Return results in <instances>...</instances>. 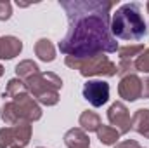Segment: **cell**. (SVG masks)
<instances>
[{
  "label": "cell",
  "instance_id": "9",
  "mask_svg": "<svg viewBox=\"0 0 149 148\" xmlns=\"http://www.w3.org/2000/svg\"><path fill=\"white\" fill-rule=\"evenodd\" d=\"M142 92H144V82L137 77L135 73L127 75L120 80V85H118V94L123 101H137L139 98H142Z\"/></svg>",
  "mask_w": 149,
  "mask_h": 148
},
{
  "label": "cell",
  "instance_id": "13",
  "mask_svg": "<svg viewBox=\"0 0 149 148\" xmlns=\"http://www.w3.org/2000/svg\"><path fill=\"white\" fill-rule=\"evenodd\" d=\"M132 131L139 132L141 136L149 140V110L139 108L132 117Z\"/></svg>",
  "mask_w": 149,
  "mask_h": 148
},
{
  "label": "cell",
  "instance_id": "19",
  "mask_svg": "<svg viewBox=\"0 0 149 148\" xmlns=\"http://www.w3.org/2000/svg\"><path fill=\"white\" fill-rule=\"evenodd\" d=\"M135 72L149 73V47L144 49V51L135 58Z\"/></svg>",
  "mask_w": 149,
  "mask_h": 148
},
{
  "label": "cell",
  "instance_id": "16",
  "mask_svg": "<svg viewBox=\"0 0 149 148\" xmlns=\"http://www.w3.org/2000/svg\"><path fill=\"white\" fill-rule=\"evenodd\" d=\"M120 132L111 127V125H101L99 127V131H97V140L102 143V145H108V147H111V145H116L118 143V140H120Z\"/></svg>",
  "mask_w": 149,
  "mask_h": 148
},
{
  "label": "cell",
  "instance_id": "26",
  "mask_svg": "<svg viewBox=\"0 0 149 148\" xmlns=\"http://www.w3.org/2000/svg\"><path fill=\"white\" fill-rule=\"evenodd\" d=\"M141 148H142V147H141Z\"/></svg>",
  "mask_w": 149,
  "mask_h": 148
},
{
  "label": "cell",
  "instance_id": "22",
  "mask_svg": "<svg viewBox=\"0 0 149 148\" xmlns=\"http://www.w3.org/2000/svg\"><path fill=\"white\" fill-rule=\"evenodd\" d=\"M142 96H144L146 99H149V78L144 80V92H142Z\"/></svg>",
  "mask_w": 149,
  "mask_h": 148
},
{
  "label": "cell",
  "instance_id": "8",
  "mask_svg": "<svg viewBox=\"0 0 149 148\" xmlns=\"http://www.w3.org/2000/svg\"><path fill=\"white\" fill-rule=\"evenodd\" d=\"M108 120L113 127L120 132V134H127L132 131V117H130V111L125 106V103L121 101H116L113 103L108 110Z\"/></svg>",
  "mask_w": 149,
  "mask_h": 148
},
{
  "label": "cell",
  "instance_id": "7",
  "mask_svg": "<svg viewBox=\"0 0 149 148\" xmlns=\"http://www.w3.org/2000/svg\"><path fill=\"white\" fill-rule=\"evenodd\" d=\"M81 94L92 106L99 108L109 99V84L104 80H88L83 84Z\"/></svg>",
  "mask_w": 149,
  "mask_h": 148
},
{
  "label": "cell",
  "instance_id": "10",
  "mask_svg": "<svg viewBox=\"0 0 149 148\" xmlns=\"http://www.w3.org/2000/svg\"><path fill=\"white\" fill-rule=\"evenodd\" d=\"M0 118H2L7 125H17V124L28 122L24 111L21 110V108L17 106V103H14L12 99L7 101V103H3V106L0 108ZM28 124H30V122H28Z\"/></svg>",
  "mask_w": 149,
  "mask_h": 148
},
{
  "label": "cell",
  "instance_id": "5",
  "mask_svg": "<svg viewBox=\"0 0 149 148\" xmlns=\"http://www.w3.org/2000/svg\"><path fill=\"white\" fill-rule=\"evenodd\" d=\"M5 96L12 98L14 103H17V106L24 111L28 122H37L42 118V108L37 103V99L30 94V91L26 89L24 82L21 78H10L5 89Z\"/></svg>",
  "mask_w": 149,
  "mask_h": 148
},
{
  "label": "cell",
  "instance_id": "18",
  "mask_svg": "<svg viewBox=\"0 0 149 148\" xmlns=\"http://www.w3.org/2000/svg\"><path fill=\"white\" fill-rule=\"evenodd\" d=\"M144 51L142 44H135V45H125L118 49L120 54V61H135V58Z\"/></svg>",
  "mask_w": 149,
  "mask_h": 148
},
{
  "label": "cell",
  "instance_id": "1",
  "mask_svg": "<svg viewBox=\"0 0 149 148\" xmlns=\"http://www.w3.org/2000/svg\"><path fill=\"white\" fill-rule=\"evenodd\" d=\"M68 16V33L59 42V51L73 58L116 52L118 42L111 33L109 0H59Z\"/></svg>",
  "mask_w": 149,
  "mask_h": 148
},
{
  "label": "cell",
  "instance_id": "23",
  "mask_svg": "<svg viewBox=\"0 0 149 148\" xmlns=\"http://www.w3.org/2000/svg\"><path fill=\"white\" fill-rule=\"evenodd\" d=\"M2 75H3V66L0 65V77H2Z\"/></svg>",
  "mask_w": 149,
  "mask_h": 148
},
{
  "label": "cell",
  "instance_id": "20",
  "mask_svg": "<svg viewBox=\"0 0 149 148\" xmlns=\"http://www.w3.org/2000/svg\"><path fill=\"white\" fill-rule=\"evenodd\" d=\"M12 16V5L7 0H0V21H7Z\"/></svg>",
  "mask_w": 149,
  "mask_h": 148
},
{
  "label": "cell",
  "instance_id": "6",
  "mask_svg": "<svg viewBox=\"0 0 149 148\" xmlns=\"http://www.w3.org/2000/svg\"><path fill=\"white\" fill-rule=\"evenodd\" d=\"M31 140V124H17L0 129V148H26Z\"/></svg>",
  "mask_w": 149,
  "mask_h": 148
},
{
  "label": "cell",
  "instance_id": "3",
  "mask_svg": "<svg viewBox=\"0 0 149 148\" xmlns=\"http://www.w3.org/2000/svg\"><path fill=\"white\" fill-rule=\"evenodd\" d=\"M24 85L40 105L54 106L59 103V91L63 87V78L57 73L38 72L28 80H24Z\"/></svg>",
  "mask_w": 149,
  "mask_h": 148
},
{
  "label": "cell",
  "instance_id": "17",
  "mask_svg": "<svg viewBox=\"0 0 149 148\" xmlns=\"http://www.w3.org/2000/svg\"><path fill=\"white\" fill-rule=\"evenodd\" d=\"M38 72H40L38 65L35 61H31V59H24V61H21V63L16 65V75H17V78H21L23 82L28 80L30 77H33L35 73H38Z\"/></svg>",
  "mask_w": 149,
  "mask_h": 148
},
{
  "label": "cell",
  "instance_id": "25",
  "mask_svg": "<svg viewBox=\"0 0 149 148\" xmlns=\"http://www.w3.org/2000/svg\"><path fill=\"white\" fill-rule=\"evenodd\" d=\"M37 148H45V147H37Z\"/></svg>",
  "mask_w": 149,
  "mask_h": 148
},
{
  "label": "cell",
  "instance_id": "12",
  "mask_svg": "<svg viewBox=\"0 0 149 148\" xmlns=\"http://www.w3.org/2000/svg\"><path fill=\"white\" fill-rule=\"evenodd\" d=\"M64 145L68 148H90V138L83 129L73 127L64 134Z\"/></svg>",
  "mask_w": 149,
  "mask_h": 148
},
{
  "label": "cell",
  "instance_id": "2",
  "mask_svg": "<svg viewBox=\"0 0 149 148\" xmlns=\"http://www.w3.org/2000/svg\"><path fill=\"white\" fill-rule=\"evenodd\" d=\"M111 33L121 40H141L148 35V25L137 2L123 4L116 9L111 18Z\"/></svg>",
  "mask_w": 149,
  "mask_h": 148
},
{
  "label": "cell",
  "instance_id": "4",
  "mask_svg": "<svg viewBox=\"0 0 149 148\" xmlns=\"http://www.w3.org/2000/svg\"><path fill=\"white\" fill-rule=\"evenodd\" d=\"M64 63L68 68L78 70L81 77H114L118 73V66L104 54H95L88 58L66 56Z\"/></svg>",
  "mask_w": 149,
  "mask_h": 148
},
{
  "label": "cell",
  "instance_id": "14",
  "mask_svg": "<svg viewBox=\"0 0 149 148\" xmlns=\"http://www.w3.org/2000/svg\"><path fill=\"white\" fill-rule=\"evenodd\" d=\"M78 124H80V129H83L85 132H97L99 127L102 125L101 117L95 111H90V110L81 111V115L78 118Z\"/></svg>",
  "mask_w": 149,
  "mask_h": 148
},
{
  "label": "cell",
  "instance_id": "15",
  "mask_svg": "<svg viewBox=\"0 0 149 148\" xmlns=\"http://www.w3.org/2000/svg\"><path fill=\"white\" fill-rule=\"evenodd\" d=\"M35 54L40 61L43 63H52L56 59V47L49 38H40L35 44Z\"/></svg>",
  "mask_w": 149,
  "mask_h": 148
},
{
  "label": "cell",
  "instance_id": "24",
  "mask_svg": "<svg viewBox=\"0 0 149 148\" xmlns=\"http://www.w3.org/2000/svg\"><path fill=\"white\" fill-rule=\"evenodd\" d=\"M146 7H148V12H149V2H148V5H146Z\"/></svg>",
  "mask_w": 149,
  "mask_h": 148
},
{
  "label": "cell",
  "instance_id": "11",
  "mask_svg": "<svg viewBox=\"0 0 149 148\" xmlns=\"http://www.w3.org/2000/svg\"><path fill=\"white\" fill-rule=\"evenodd\" d=\"M23 51V42L14 35L0 37V59H12Z\"/></svg>",
  "mask_w": 149,
  "mask_h": 148
},
{
  "label": "cell",
  "instance_id": "21",
  "mask_svg": "<svg viewBox=\"0 0 149 148\" xmlns=\"http://www.w3.org/2000/svg\"><path fill=\"white\" fill-rule=\"evenodd\" d=\"M114 148H141V145L135 141V140H127L123 143H118Z\"/></svg>",
  "mask_w": 149,
  "mask_h": 148
}]
</instances>
